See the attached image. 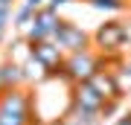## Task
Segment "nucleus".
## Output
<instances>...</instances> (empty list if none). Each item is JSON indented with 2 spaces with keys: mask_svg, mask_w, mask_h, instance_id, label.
<instances>
[{
  "mask_svg": "<svg viewBox=\"0 0 131 125\" xmlns=\"http://www.w3.org/2000/svg\"><path fill=\"white\" fill-rule=\"evenodd\" d=\"M0 125H32V93L26 87L0 93Z\"/></svg>",
  "mask_w": 131,
  "mask_h": 125,
  "instance_id": "obj_1",
  "label": "nucleus"
},
{
  "mask_svg": "<svg viewBox=\"0 0 131 125\" xmlns=\"http://www.w3.org/2000/svg\"><path fill=\"white\" fill-rule=\"evenodd\" d=\"M99 70H102V61L88 50V52H73V55H67L58 76L67 79L70 84H82V82H90Z\"/></svg>",
  "mask_w": 131,
  "mask_h": 125,
  "instance_id": "obj_2",
  "label": "nucleus"
},
{
  "mask_svg": "<svg viewBox=\"0 0 131 125\" xmlns=\"http://www.w3.org/2000/svg\"><path fill=\"white\" fill-rule=\"evenodd\" d=\"M52 41H56L67 55H73V52H88L90 50V35L84 32L82 26L70 23V20H61L58 23V29L52 32Z\"/></svg>",
  "mask_w": 131,
  "mask_h": 125,
  "instance_id": "obj_3",
  "label": "nucleus"
},
{
  "mask_svg": "<svg viewBox=\"0 0 131 125\" xmlns=\"http://www.w3.org/2000/svg\"><path fill=\"white\" fill-rule=\"evenodd\" d=\"M125 41H128V26L119 23V20H108L93 32V44L102 52H108V55H117L122 47H125Z\"/></svg>",
  "mask_w": 131,
  "mask_h": 125,
  "instance_id": "obj_4",
  "label": "nucleus"
},
{
  "mask_svg": "<svg viewBox=\"0 0 131 125\" xmlns=\"http://www.w3.org/2000/svg\"><path fill=\"white\" fill-rule=\"evenodd\" d=\"M29 55H35L52 76H58L61 67H64V50H61L52 38H50V41H41V44H32V47H29Z\"/></svg>",
  "mask_w": 131,
  "mask_h": 125,
  "instance_id": "obj_5",
  "label": "nucleus"
},
{
  "mask_svg": "<svg viewBox=\"0 0 131 125\" xmlns=\"http://www.w3.org/2000/svg\"><path fill=\"white\" fill-rule=\"evenodd\" d=\"M105 105L108 102L99 96V90L90 82L73 84V108H82V111H88V113H105Z\"/></svg>",
  "mask_w": 131,
  "mask_h": 125,
  "instance_id": "obj_6",
  "label": "nucleus"
},
{
  "mask_svg": "<svg viewBox=\"0 0 131 125\" xmlns=\"http://www.w3.org/2000/svg\"><path fill=\"white\" fill-rule=\"evenodd\" d=\"M0 84H3V90H12V87H24L26 84V73H24V64L20 61H3L0 64Z\"/></svg>",
  "mask_w": 131,
  "mask_h": 125,
  "instance_id": "obj_7",
  "label": "nucleus"
},
{
  "mask_svg": "<svg viewBox=\"0 0 131 125\" xmlns=\"http://www.w3.org/2000/svg\"><path fill=\"white\" fill-rule=\"evenodd\" d=\"M24 73H26V82H35V84H41V82H47V79H56V76H52L35 55H26V61H24Z\"/></svg>",
  "mask_w": 131,
  "mask_h": 125,
  "instance_id": "obj_8",
  "label": "nucleus"
},
{
  "mask_svg": "<svg viewBox=\"0 0 131 125\" xmlns=\"http://www.w3.org/2000/svg\"><path fill=\"white\" fill-rule=\"evenodd\" d=\"M90 6H96V9H108V12H119L122 6H125V0H90Z\"/></svg>",
  "mask_w": 131,
  "mask_h": 125,
  "instance_id": "obj_9",
  "label": "nucleus"
},
{
  "mask_svg": "<svg viewBox=\"0 0 131 125\" xmlns=\"http://www.w3.org/2000/svg\"><path fill=\"white\" fill-rule=\"evenodd\" d=\"M70 0H47V9H52V12H58L61 6H67Z\"/></svg>",
  "mask_w": 131,
  "mask_h": 125,
  "instance_id": "obj_10",
  "label": "nucleus"
},
{
  "mask_svg": "<svg viewBox=\"0 0 131 125\" xmlns=\"http://www.w3.org/2000/svg\"><path fill=\"white\" fill-rule=\"evenodd\" d=\"M6 23H9V9H0V29H6Z\"/></svg>",
  "mask_w": 131,
  "mask_h": 125,
  "instance_id": "obj_11",
  "label": "nucleus"
},
{
  "mask_svg": "<svg viewBox=\"0 0 131 125\" xmlns=\"http://www.w3.org/2000/svg\"><path fill=\"white\" fill-rule=\"evenodd\" d=\"M26 6H32V9L38 12V9H44V6H47V3H44V0H26Z\"/></svg>",
  "mask_w": 131,
  "mask_h": 125,
  "instance_id": "obj_12",
  "label": "nucleus"
},
{
  "mask_svg": "<svg viewBox=\"0 0 131 125\" xmlns=\"http://www.w3.org/2000/svg\"><path fill=\"white\" fill-rule=\"evenodd\" d=\"M114 125H131V113H128V116H119V119L114 122Z\"/></svg>",
  "mask_w": 131,
  "mask_h": 125,
  "instance_id": "obj_13",
  "label": "nucleus"
},
{
  "mask_svg": "<svg viewBox=\"0 0 131 125\" xmlns=\"http://www.w3.org/2000/svg\"><path fill=\"white\" fill-rule=\"evenodd\" d=\"M12 3L15 0H0V9H12Z\"/></svg>",
  "mask_w": 131,
  "mask_h": 125,
  "instance_id": "obj_14",
  "label": "nucleus"
},
{
  "mask_svg": "<svg viewBox=\"0 0 131 125\" xmlns=\"http://www.w3.org/2000/svg\"><path fill=\"white\" fill-rule=\"evenodd\" d=\"M3 35H6V29H0V44H3Z\"/></svg>",
  "mask_w": 131,
  "mask_h": 125,
  "instance_id": "obj_15",
  "label": "nucleus"
},
{
  "mask_svg": "<svg viewBox=\"0 0 131 125\" xmlns=\"http://www.w3.org/2000/svg\"><path fill=\"white\" fill-rule=\"evenodd\" d=\"M0 93H3V84H0Z\"/></svg>",
  "mask_w": 131,
  "mask_h": 125,
  "instance_id": "obj_16",
  "label": "nucleus"
},
{
  "mask_svg": "<svg viewBox=\"0 0 131 125\" xmlns=\"http://www.w3.org/2000/svg\"><path fill=\"white\" fill-rule=\"evenodd\" d=\"M61 125H67V122H61Z\"/></svg>",
  "mask_w": 131,
  "mask_h": 125,
  "instance_id": "obj_17",
  "label": "nucleus"
}]
</instances>
